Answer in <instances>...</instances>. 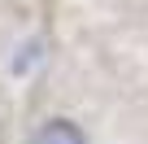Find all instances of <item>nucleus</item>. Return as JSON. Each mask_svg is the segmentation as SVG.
Listing matches in <instances>:
<instances>
[{
    "label": "nucleus",
    "instance_id": "f257e3e1",
    "mask_svg": "<svg viewBox=\"0 0 148 144\" xmlns=\"http://www.w3.org/2000/svg\"><path fill=\"white\" fill-rule=\"evenodd\" d=\"M31 144H87V135H83L79 122H70V118H48V122L35 127Z\"/></svg>",
    "mask_w": 148,
    "mask_h": 144
}]
</instances>
